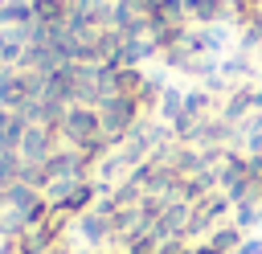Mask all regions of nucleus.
<instances>
[{
  "label": "nucleus",
  "mask_w": 262,
  "mask_h": 254,
  "mask_svg": "<svg viewBox=\"0 0 262 254\" xmlns=\"http://www.w3.org/2000/svg\"><path fill=\"white\" fill-rule=\"evenodd\" d=\"M57 139H61L66 147H78V152H86L90 143L106 139V135H102L98 107H82V102L66 107V115H61V123H57Z\"/></svg>",
  "instance_id": "nucleus-1"
},
{
  "label": "nucleus",
  "mask_w": 262,
  "mask_h": 254,
  "mask_svg": "<svg viewBox=\"0 0 262 254\" xmlns=\"http://www.w3.org/2000/svg\"><path fill=\"white\" fill-rule=\"evenodd\" d=\"M98 119H102V135L119 147L131 131H135V123L143 119V107L135 102V98H123V94H111L102 107H98Z\"/></svg>",
  "instance_id": "nucleus-2"
},
{
  "label": "nucleus",
  "mask_w": 262,
  "mask_h": 254,
  "mask_svg": "<svg viewBox=\"0 0 262 254\" xmlns=\"http://www.w3.org/2000/svg\"><path fill=\"white\" fill-rule=\"evenodd\" d=\"M61 147V139H57V131L53 127H41V123H29L25 127V135H20V160L25 164H45L53 152Z\"/></svg>",
  "instance_id": "nucleus-3"
},
{
  "label": "nucleus",
  "mask_w": 262,
  "mask_h": 254,
  "mask_svg": "<svg viewBox=\"0 0 262 254\" xmlns=\"http://www.w3.org/2000/svg\"><path fill=\"white\" fill-rule=\"evenodd\" d=\"M217 115H221L225 123H233V127L246 123V119L254 115V86H250V82H246V86H233V90L225 94V102L217 107Z\"/></svg>",
  "instance_id": "nucleus-4"
},
{
  "label": "nucleus",
  "mask_w": 262,
  "mask_h": 254,
  "mask_svg": "<svg viewBox=\"0 0 262 254\" xmlns=\"http://www.w3.org/2000/svg\"><path fill=\"white\" fill-rule=\"evenodd\" d=\"M143 90H147V70H139V66H131V70H115V94L143 102Z\"/></svg>",
  "instance_id": "nucleus-5"
},
{
  "label": "nucleus",
  "mask_w": 262,
  "mask_h": 254,
  "mask_svg": "<svg viewBox=\"0 0 262 254\" xmlns=\"http://www.w3.org/2000/svg\"><path fill=\"white\" fill-rule=\"evenodd\" d=\"M246 238H250V234H242L233 221H225V225H217V229L205 238V246H213L217 254H237V246H242Z\"/></svg>",
  "instance_id": "nucleus-6"
},
{
  "label": "nucleus",
  "mask_w": 262,
  "mask_h": 254,
  "mask_svg": "<svg viewBox=\"0 0 262 254\" xmlns=\"http://www.w3.org/2000/svg\"><path fill=\"white\" fill-rule=\"evenodd\" d=\"M184 111L196 115V119H213L217 115V102H213V94L205 86H196V90H184Z\"/></svg>",
  "instance_id": "nucleus-7"
},
{
  "label": "nucleus",
  "mask_w": 262,
  "mask_h": 254,
  "mask_svg": "<svg viewBox=\"0 0 262 254\" xmlns=\"http://www.w3.org/2000/svg\"><path fill=\"white\" fill-rule=\"evenodd\" d=\"M180 111H184V90H180V86H168V90L160 94V102H156V119H160V123H172Z\"/></svg>",
  "instance_id": "nucleus-8"
},
{
  "label": "nucleus",
  "mask_w": 262,
  "mask_h": 254,
  "mask_svg": "<svg viewBox=\"0 0 262 254\" xmlns=\"http://www.w3.org/2000/svg\"><path fill=\"white\" fill-rule=\"evenodd\" d=\"M242 234H254L258 225H262V205L258 201H242V205H233V217H229Z\"/></svg>",
  "instance_id": "nucleus-9"
},
{
  "label": "nucleus",
  "mask_w": 262,
  "mask_h": 254,
  "mask_svg": "<svg viewBox=\"0 0 262 254\" xmlns=\"http://www.w3.org/2000/svg\"><path fill=\"white\" fill-rule=\"evenodd\" d=\"M156 254H192V242H184V238H176V242H160Z\"/></svg>",
  "instance_id": "nucleus-10"
},
{
  "label": "nucleus",
  "mask_w": 262,
  "mask_h": 254,
  "mask_svg": "<svg viewBox=\"0 0 262 254\" xmlns=\"http://www.w3.org/2000/svg\"><path fill=\"white\" fill-rule=\"evenodd\" d=\"M237 254H262V238H246V242L237 246Z\"/></svg>",
  "instance_id": "nucleus-11"
},
{
  "label": "nucleus",
  "mask_w": 262,
  "mask_h": 254,
  "mask_svg": "<svg viewBox=\"0 0 262 254\" xmlns=\"http://www.w3.org/2000/svg\"><path fill=\"white\" fill-rule=\"evenodd\" d=\"M192 254H217V250H213V246H205V242H196V246H192Z\"/></svg>",
  "instance_id": "nucleus-12"
},
{
  "label": "nucleus",
  "mask_w": 262,
  "mask_h": 254,
  "mask_svg": "<svg viewBox=\"0 0 262 254\" xmlns=\"http://www.w3.org/2000/svg\"><path fill=\"white\" fill-rule=\"evenodd\" d=\"M98 254H127L123 246H111V250H98Z\"/></svg>",
  "instance_id": "nucleus-13"
},
{
  "label": "nucleus",
  "mask_w": 262,
  "mask_h": 254,
  "mask_svg": "<svg viewBox=\"0 0 262 254\" xmlns=\"http://www.w3.org/2000/svg\"><path fill=\"white\" fill-rule=\"evenodd\" d=\"M258 205H262V184H258Z\"/></svg>",
  "instance_id": "nucleus-14"
}]
</instances>
